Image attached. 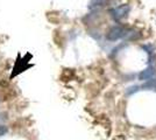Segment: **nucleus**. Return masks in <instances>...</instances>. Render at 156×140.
Listing matches in <instances>:
<instances>
[{
	"label": "nucleus",
	"mask_w": 156,
	"mask_h": 140,
	"mask_svg": "<svg viewBox=\"0 0 156 140\" xmlns=\"http://www.w3.org/2000/svg\"><path fill=\"white\" fill-rule=\"evenodd\" d=\"M128 12H129V6L128 5H121V6L115 7V8H112L110 11V14L114 20L119 21L124 19L125 16H127Z\"/></svg>",
	"instance_id": "7ed1b4c3"
},
{
	"label": "nucleus",
	"mask_w": 156,
	"mask_h": 140,
	"mask_svg": "<svg viewBox=\"0 0 156 140\" xmlns=\"http://www.w3.org/2000/svg\"><path fill=\"white\" fill-rule=\"evenodd\" d=\"M32 57H33L32 54H26L23 57H21V55L19 54V55H18V59L15 61V64H14V67H13V73L11 75V78H13L16 75L23 73L28 68L32 67V66L28 64V62H29V60H30Z\"/></svg>",
	"instance_id": "f257e3e1"
},
{
	"label": "nucleus",
	"mask_w": 156,
	"mask_h": 140,
	"mask_svg": "<svg viewBox=\"0 0 156 140\" xmlns=\"http://www.w3.org/2000/svg\"><path fill=\"white\" fill-rule=\"evenodd\" d=\"M153 74H154V68H147L146 70H143L142 73H141V75H140V78L141 80H147V78H149V77H151L153 76Z\"/></svg>",
	"instance_id": "39448f33"
},
{
	"label": "nucleus",
	"mask_w": 156,
	"mask_h": 140,
	"mask_svg": "<svg viewBox=\"0 0 156 140\" xmlns=\"http://www.w3.org/2000/svg\"><path fill=\"white\" fill-rule=\"evenodd\" d=\"M108 0H91L90 1V9H96V8H100V7L105 6L107 4Z\"/></svg>",
	"instance_id": "20e7f679"
},
{
	"label": "nucleus",
	"mask_w": 156,
	"mask_h": 140,
	"mask_svg": "<svg viewBox=\"0 0 156 140\" xmlns=\"http://www.w3.org/2000/svg\"><path fill=\"white\" fill-rule=\"evenodd\" d=\"M7 132H8L7 127L5 126V125H0V137H1V135H5Z\"/></svg>",
	"instance_id": "423d86ee"
},
{
	"label": "nucleus",
	"mask_w": 156,
	"mask_h": 140,
	"mask_svg": "<svg viewBox=\"0 0 156 140\" xmlns=\"http://www.w3.org/2000/svg\"><path fill=\"white\" fill-rule=\"evenodd\" d=\"M127 34H128L127 29H125V28L120 26H114L112 27L108 31V33L106 34V39L110 41H117L119 39H121V38L127 36Z\"/></svg>",
	"instance_id": "f03ea898"
}]
</instances>
